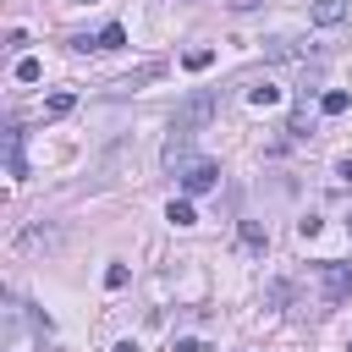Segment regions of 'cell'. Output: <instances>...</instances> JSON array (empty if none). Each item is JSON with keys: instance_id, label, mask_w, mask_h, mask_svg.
Listing matches in <instances>:
<instances>
[{"instance_id": "6da1fadb", "label": "cell", "mask_w": 352, "mask_h": 352, "mask_svg": "<svg viewBox=\"0 0 352 352\" xmlns=\"http://www.w3.org/2000/svg\"><path fill=\"white\" fill-rule=\"evenodd\" d=\"M214 110H220V99H214L209 88H198V94H187V99L176 104V116H170V126H187V132H204V126L214 121Z\"/></svg>"}, {"instance_id": "7a4b0ae2", "label": "cell", "mask_w": 352, "mask_h": 352, "mask_svg": "<svg viewBox=\"0 0 352 352\" xmlns=\"http://www.w3.org/2000/svg\"><path fill=\"white\" fill-rule=\"evenodd\" d=\"M176 182H182L187 198H204V192L220 187V165H214V160H187V165L176 170Z\"/></svg>"}, {"instance_id": "3957f363", "label": "cell", "mask_w": 352, "mask_h": 352, "mask_svg": "<svg viewBox=\"0 0 352 352\" xmlns=\"http://www.w3.org/2000/svg\"><path fill=\"white\" fill-rule=\"evenodd\" d=\"M192 138H198V132L170 126V132H165V148H160V165H165V170H182L187 160H198V154H192Z\"/></svg>"}, {"instance_id": "277c9868", "label": "cell", "mask_w": 352, "mask_h": 352, "mask_svg": "<svg viewBox=\"0 0 352 352\" xmlns=\"http://www.w3.org/2000/svg\"><path fill=\"white\" fill-rule=\"evenodd\" d=\"M319 286H324V302H346L352 297V264H341V258L319 264Z\"/></svg>"}, {"instance_id": "5b68a950", "label": "cell", "mask_w": 352, "mask_h": 352, "mask_svg": "<svg viewBox=\"0 0 352 352\" xmlns=\"http://www.w3.org/2000/svg\"><path fill=\"white\" fill-rule=\"evenodd\" d=\"M319 50L302 38H264V60H314Z\"/></svg>"}, {"instance_id": "8992f818", "label": "cell", "mask_w": 352, "mask_h": 352, "mask_svg": "<svg viewBox=\"0 0 352 352\" xmlns=\"http://www.w3.org/2000/svg\"><path fill=\"white\" fill-rule=\"evenodd\" d=\"M160 77H165V60H143V66H138V72H126L116 88H121V94H132V88H143V82H160Z\"/></svg>"}, {"instance_id": "52a82bcc", "label": "cell", "mask_w": 352, "mask_h": 352, "mask_svg": "<svg viewBox=\"0 0 352 352\" xmlns=\"http://www.w3.org/2000/svg\"><path fill=\"white\" fill-rule=\"evenodd\" d=\"M346 11H352L346 0H314V11H308V16H314L319 28H336V22H346Z\"/></svg>"}, {"instance_id": "ba28073f", "label": "cell", "mask_w": 352, "mask_h": 352, "mask_svg": "<svg viewBox=\"0 0 352 352\" xmlns=\"http://www.w3.org/2000/svg\"><path fill=\"white\" fill-rule=\"evenodd\" d=\"M236 236H242V248H248V253H264V248H270V231H264L258 220H242V226H236Z\"/></svg>"}, {"instance_id": "9c48e42d", "label": "cell", "mask_w": 352, "mask_h": 352, "mask_svg": "<svg viewBox=\"0 0 352 352\" xmlns=\"http://www.w3.org/2000/svg\"><path fill=\"white\" fill-rule=\"evenodd\" d=\"M6 160H11V176H28V160H22V126L6 132Z\"/></svg>"}, {"instance_id": "30bf717a", "label": "cell", "mask_w": 352, "mask_h": 352, "mask_svg": "<svg viewBox=\"0 0 352 352\" xmlns=\"http://www.w3.org/2000/svg\"><path fill=\"white\" fill-rule=\"evenodd\" d=\"M72 104H77V94H66V88H60V94H50V99H44V121H60Z\"/></svg>"}, {"instance_id": "8fae6325", "label": "cell", "mask_w": 352, "mask_h": 352, "mask_svg": "<svg viewBox=\"0 0 352 352\" xmlns=\"http://www.w3.org/2000/svg\"><path fill=\"white\" fill-rule=\"evenodd\" d=\"M165 220H170V226H198V214H192V198H170Z\"/></svg>"}, {"instance_id": "7c38bea8", "label": "cell", "mask_w": 352, "mask_h": 352, "mask_svg": "<svg viewBox=\"0 0 352 352\" xmlns=\"http://www.w3.org/2000/svg\"><path fill=\"white\" fill-rule=\"evenodd\" d=\"M121 44H126V28H121V22L99 28V38H94V50H121Z\"/></svg>"}, {"instance_id": "4fadbf2b", "label": "cell", "mask_w": 352, "mask_h": 352, "mask_svg": "<svg viewBox=\"0 0 352 352\" xmlns=\"http://www.w3.org/2000/svg\"><path fill=\"white\" fill-rule=\"evenodd\" d=\"M248 104L270 110V104H280V88H275V82H258V88H248Z\"/></svg>"}, {"instance_id": "5bb4252c", "label": "cell", "mask_w": 352, "mask_h": 352, "mask_svg": "<svg viewBox=\"0 0 352 352\" xmlns=\"http://www.w3.org/2000/svg\"><path fill=\"white\" fill-rule=\"evenodd\" d=\"M346 104H352V99H346L341 88H330V94H319V110H324V116H346Z\"/></svg>"}, {"instance_id": "9a60e30c", "label": "cell", "mask_w": 352, "mask_h": 352, "mask_svg": "<svg viewBox=\"0 0 352 352\" xmlns=\"http://www.w3.org/2000/svg\"><path fill=\"white\" fill-rule=\"evenodd\" d=\"M209 60H214V50H209V44H198V50H187V55H182V66H187V72H204Z\"/></svg>"}, {"instance_id": "2e32d148", "label": "cell", "mask_w": 352, "mask_h": 352, "mask_svg": "<svg viewBox=\"0 0 352 352\" xmlns=\"http://www.w3.org/2000/svg\"><path fill=\"white\" fill-rule=\"evenodd\" d=\"M38 77H44V66H38L33 55H22V60H16V82H38Z\"/></svg>"}, {"instance_id": "e0dca14e", "label": "cell", "mask_w": 352, "mask_h": 352, "mask_svg": "<svg viewBox=\"0 0 352 352\" xmlns=\"http://www.w3.org/2000/svg\"><path fill=\"white\" fill-rule=\"evenodd\" d=\"M286 297H292V286H286V280H275V286H270V292H264V302H270V308H280V302H286Z\"/></svg>"}, {"instance_id": "ac0fdd59", "label": "cell", "mask_w": 352, "mask_h": 352, "mask_svg": "<svg viewBox=\"0 0 352 352\" xmlns=\"http://www.w3.org/2000/svg\"><path fill=\"white\" fill-rule=\"evenodd\" d=\"M104 286H126V264H110L104 270Z\"/></svg>"}, {"instance_id": "d6986e66", "label": "cell", "mask_w": 352, "mask_h": 352, "mask_svg": "<svg viewBox=\"0 0 352 352\" xmlns=\"http://www.w3.org/2000/svg\"><path fill=\"white\" fill-rule=\"evenodd\" d=\"M170 352H209V346H204V341H198V336H182V341H176V346H170Z\"/></svg>"}, {"instance_id": "ffe728a7", "label": "cell", "mask_w": 352, "mask_h": 352, "mask_svg": "<svg viewBox=\"0 0 352 352\" xmlns=\"http://www.w3.org/2000/svg\"><path fill=\"white\" fill-rule=\"evenodd\" d=\"M231 11H253V6H264V0H226Z\"/></svg>"}, {"instance_id": "44dd1931", "label": "cell", "mask_w": 352, "mask_h": 352, "mask_svg": "<svg viewBox=\"0 0 352 352\" xmlns=\"http://www.w3.org/2000/svg\"><path fill=\"white\" fill-rule=\"evenodd\" d=\"M336 176H341V182H352V160H341V165H336Z\"/></svg>"}, {"instance_id": "7402d4cb", "label": "cell", "mask_w": 352, "mask_h": 352, "mask_svg": "<svg viewBox=\"0 0 352 352\" xmlns=\"http://www.w3.org/2000/svg\"><path fill=\"white\" fill-rule=\"evenodd\" d=\"M116 352H138V341H116Z\"/></svg>"}, {"instance_id": "603a6c76", "label": "cell", "mask_w": 352, "mask_h": 352, "mask_svg": "<svg viewBox=\"0 0 352 352\" xmlns=\"http://www.w3.org/2000/svg\"><path fill=\"white\" fill-rule=\"evenodd\" d=\"M72 6H94V0H72Z\"/></svg>"}, {"instance_id": "cb8c5ba5", "label": "cell", "mask_w": 352, "mask_h": 352, "mask_svg": "<svg viewBox=\"0 0 352 352\" xmlns=\"http://www.w3.org/2000/svg\"><path fill=\"white\" fill-rule=\"evenodd\" d=\"M346 231H352V214H346Z\"/></svg>"}]
</instances>
